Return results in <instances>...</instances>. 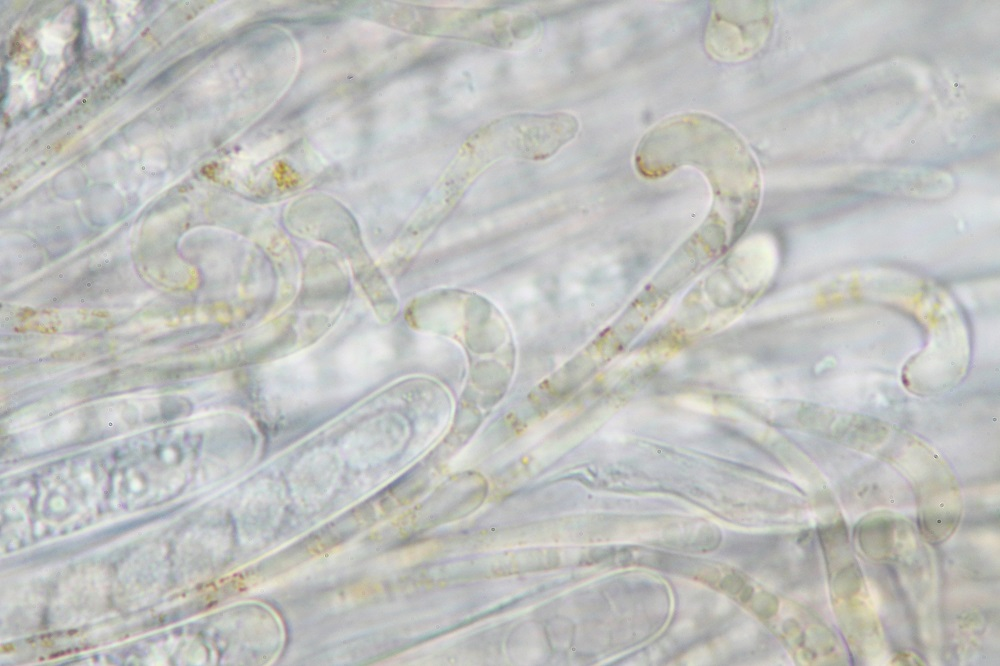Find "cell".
Here are the masks:
<instances>
[{"mask_svg":"<svg viewBox=\"0 0 1000 666\" xmlns=\"http://www.w3.org/2000/svg\"><path fill=\"white\" fill-rule=\"evenodd\" d=\"M714 16L715 19L712 21L713 28H709V39L715 42L716 40L719 41L725 38V44L727 47L729 46L726 55L729 54L732 56L733 45L737 46L736 54L739 57L749 53L752 48L755 49L758 44L757 35L765 27L760 26L761 21H757L756 19L743 21L729 20L718 8ZM759 36L761 37V35Z\"/></svg>","mask_w":1000,"mask_h":666,"instance_id":"5b68a950","label":"cell"},{"mask_svg":"<svg viewBox=\"0 0 1000 666\" xmlns=\"http://www.w3.org/2000/svg\"><path fill=\"white\" fill-rule=\"evenodd\" d=\"M340 470L337 455L319 450L307 456L296 468L292 487L297 498L306 503L324 498L335 484Z\"/></svg>","mask_w":1000,"mask_h":666,"instance_id":"277c9868","label":"cell"},{"mask_svg":"<svg viewBox=\"0 0 1000 666\" xmlns=\"http://www.w3.org/2000/svg\"><path fill=\"white\" fill-rule=\"evenodd\" d=\"M391 358L387 339L378 332L355 335L336 352L335 365L347 389H356L379 377Z\"/></svg>","mask_w":1000,"mask_h":666,"instance_id":"6da1fadb","label":"cell"},{"mask_svg":"<svg viewBox=\"0 0 1000 666\" xmlns=\"http://www.w3.org/2000/svg\"><path fill=\"white\" fill-rule=\"evenodd\" d=\"M405 431L404 422L397 415L376 416L346 437L345 454L355 464H370L391 453L403 440Z\"/></svg>","mask_w":1000,"mask_h":666,"instance_id":"3957f363","label":"cell"},{"mask_svg":"<svg viewBox=\"0 0 1000 666\" xmlns=\"http://www.w3.org/2000/svg\"><path fill=\"white\" fill-rule=\"evenodd\" d=\"M317 370L305 355L279 360L265 372L267 398L279 406H297L312 400L318 391Z\"/></svg>","mask_w":1000,"mask_h":666,"instance_id":"7a4b0ae2","label":"cell"},{"mask_svg":"<svg viewBox=\"0 0 1000 666\" xmlns=\"http://www.w3.org/2000/svg\"><path fill=\"white\" fill-rule=\"evenodd\" d=\"M676 401L680 406L694 412L711 414L715 410L714 405L710 400L699 395L685 394L679 396Z\"/></svg>","mask_w":1000,"mask_h":666,"instance_id":"8992f818","label":"cell"}]
</instances>
